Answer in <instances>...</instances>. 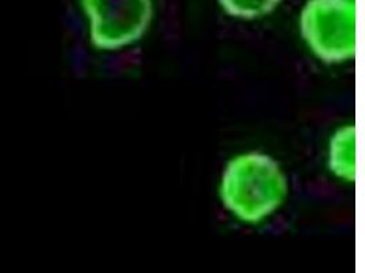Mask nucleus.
I'll list each match as a JSON object with an SVG mask.
<instances>
[{
    "mask_svg": "<svg viewBox=\"0 0 365 273\" xmlns=\"http://www.w3.org/2000/svg\"><path fill=\"white\" fill-rule=\"evenodd\" d=\"M329 167L338 178L356 181V129L353 126L342 127L332 136Z\"/></svg>",
    "mask_w": 365,
    "mask_h": 273,
    "instance_id": "20e7f679",
    "label": "nucleus"
},
{
    "mask_svg": "<svg viewBox=\"0 0 365 273\" xmlns=\"http://www.w3.org/2000/svg\"><path fill=\"white\" fill-rule=\"evenodd\" d=\"M91 43L114 51L138 41L152 19L150 0H81Z\"/></svg>",
    "mask_w": 365,
    "mask_h": 273,
    "instance_id": "7ed1b4c3",
    "label": "nucleus"
},
{
    "mask_svg": "<svg viewBox=\"0 0 365 273\" xmlns=\"http://www.w3.org/2000/svg\"><path fill=\"white\" fill-rule=\"evenodd\" d=\"M219 3L232 17L255 19L269 14L281 0H219Z\"/></svg>",
    "mask_w": 365,
    "mask_h": 273,
    "instance_id": "39448f33",
    "label": "nucleus"
},
{
    "mask_svg": "<svg viewBox=\"0 0 365 273\" xmlns=\"http://www.w3.org/2000/svg\"><path fill=\"white\" fill-rule=\"evenodd\" d=\"M301 33L319 59L341 63L356 55V0H308Z\"/></svg>",
    "mask_w": 365,
    "mask_h": 273,
    "instance_id": "f03ea898",
    "label": "nucleus"
},
{
    "mask_svg": "<svg viewBox=\"0 0 365 273\" xmlns=\"http://www.w3.org/2000/svg\"><path fill=\"white\" fill-rule=\"evenodd\" d=\"M219 193L222 203L235 218L259 223L281 206L287 182L281 167L269 156L240 154L227 164Z\"/></svg>",
    "mask_w": 365,
    "mask_h": 273,
    "instance_id": "f257e3e1",
    "label": "nucleus"
}]
</instances>
